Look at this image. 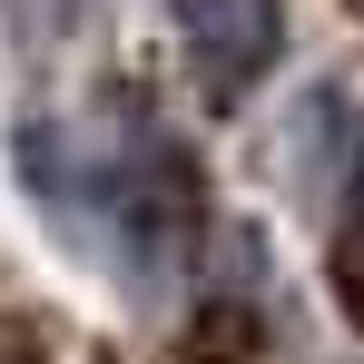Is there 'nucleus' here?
I'll list each match as a JSON object with an SVG mask.
<instances>
[{
	"mask_svg": "<svg viewBox=\"0 0 364 364\" xmlns=\"http://www.w3.org/2000/svg\"><path fill=\"white\" fill-rule=\"evenodd\" d=\"M168 20H178L187 60H197V79L217 99L256 89L276 69V50H286V0H168Z\"/></svg>",
	"mask_w": 364,
	"mask_h": 364,
	"instance_id": "2",
	"label": "nucleus"
},
{
	"mask_svg": "<svg viewBox=\"0 0 364 364\" xmlns=\"http://www.w3.org/2000/svg\"><path fill=\"white\" fill-rule=\"evenodd\" d=\"M20 178H30V207L109 286L158 296V286L187 276V246H197V168L178 158V138L158 119H138L119 99L50 109V119L20 128Z\"/></svg>",
	"mask_w": 364,
	"mask_h": 364,
	"instance_id": "1",
	"label": "nucleus"
}]
</instances>
